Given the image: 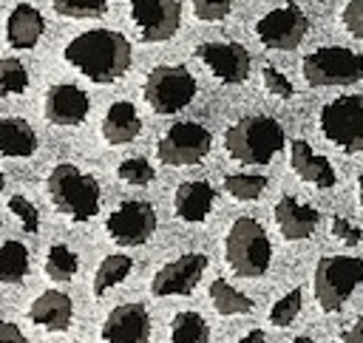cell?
I'll list each match as a JSON object with an SVG mask.
<instances>
[{"mask_svg": "<svg viewBox=\"0 0 363 343\" xmlns=\"http://www.w3.org/2000/svg\"><path fill=\"white\" fill-rule=\"evenodd\" d=\"M284 145L286 133L281 122L264 113L241 116L224 130V147L241 164H267L275 153L284 150Z\"/></svg>", "mask_w": 363, "mask_h": 343, "instance_id": "cell-2", "label": "cell"}, {"mask_svg": "<svg viewBox=\"0 0 363 343\" xmlns=\"http://www.w3.org/2000/svg\"><path fill=\"white\" fill-rule=\"evenodd\" d=\"M45 119L51 125H60V128H74V125H82L88 111H91V99L82 88L71 85V82H60V85H51L48 94H45Z\"/></svg>", "mask_w": 363, "mask_h": 343, "instance_id": "cell-16", "label": "cell"}, {"mask_svg": "<svg viewBox=\"0 0 363 343\" xmlns=\"http://www.w3.org/2000/svg\"><path fill=\"white\" fill-rule=\"evenodd\" d=\"M71 317H74V303L60 289L40 292L28 306V320L48 332H65L71 326Z\"/></svg>", "mask_w": 363, "mask_h": 343, "instance_id": "cell-19", "label": "cell"}, {"mask_svg": "<svg viewBox=\"0 0 363 343\" xmlns=\"http://www.w3.org/2000/svg\"><path fill=\"white\" fill-rule=\"evenodd\" d=\"M51 6L60 17L71 20H94L108 11V0H51Z\"/></svg>", "mask_w": 363, "mask_h": 343, "instance_id": "cell-31", "label": "cell"}, {"mask_svg": "<svg viewBox=\"0 0 363 343\" xmlns=\"http://www.w3.org/2000/svg\"><path fill=\"white\" fill-rule=\"evenodd\" d=\"M238 343H267V334H264L261 329H252V332H247Z\"/></svg>", "mask_w": 363, "mask_h": 343, "instance_id": "cell-41", "label": "cell"}, {"mask_svg": "<svg viewBox=\"0 0 363 343\" xmlns=\"http://www.w3.org/2000/svg\"><path fill=\"white\" fill-rule=\"evenodd\" d=\"M0 343H26V334L20 332L17 323H11V320H0Z\"/></svg>", "mask_w": 363, "mask_h": 343, "instance_id": "cell-39", "label": "cell"}, {"mask_svg": "<svg viewBox=\"0 0 363 343\" xmlns=\"http://www.w3.org/2000/svg\"><path fill=\"white\" fill-rule=\"evenodd\" d=\"M196 57L210 68V74L227 85H241L250 77V51L241 43H201Z\"/></svg>", "mask_w": 363, "mask_h": 343, "instance_id": "cell-14", "label": "cell"}, {"mask_svg": "<svg viewBox=\"0 0 363 343\" xmlns=\"http://www.w3.org/2000/svg\"><path fill=\"white\" fill-rule=\"evenodd\" d=\"M207 255L204 252H184L173 261H167L164 266H159V272L150 281V292L156 298H170V295H190L204 269H207Z\"/></svg>", "mask_w": 363, "mask_h": 343, "instance_id": "cell-13", "label": "cell"}, {"mask_svg": "<svg viewBox=\"0 0 363 343\" xmlns=\"http://www.w3.org/2000/svg\"><path fill=\"white\" fill-rule=\"evenodd\" d=\"M130 20L145 43H164L182 26L179 0H130Z\"/></svg>", "mask_w": 363, "mask_h": 343, "instance_id": "cell-12", "label": "cell"}, {"mask_svg": "<svg viewBox=\"0 0 363 343\" xmlns=\"http://www.w3.org/2000/svg\"><path fill=\"white\" fill-rule=\"evenodd\" d=\"M301 74L312 88H343L363 79V54L343 45H323L303 57Z\"/></svg>", "mask_w": 363, "mask_h": 343, "instance_id": "cell-6", "label": "cell"}, {"mask_svg": "<svg viewBox=\"0 0 363 343\" xmlns=\"http://www.w3.org/2000/svg\"><path fill=\"white\" fill-rule=\"evenodd\" d=\"M65 62L74 65L82 77L96 85H111L122 79L130 68L133 51L122 31L113 28H88L65 43Z\"/></svg>", "mask_w": 363, "mask_h": 343, "instance_id": "cell-1", "label": "cell"}, {"mask_svg": "<svg viewBox=\"0 0 363 343\" xmlns=\"http://www.w3.org/2000/svg\"><path fill=\"white\" fill-rule=\"evenodd\" d=\"M28 88V71L17 57H0V96L23 94Z\"/></svg>", "mask_w": 363, "mask_h": 343, "instance_id": "cell-30", "label": "cell"}, {"mask_svg": "<svg viewBox=\"0 0 363 343\" xmlns=\"http://www.w3.org/2000/svg\"><path fill=\"white\" fill-rule=\"evenodd\" d=\"M292 343H315V340H312V337H309V334H301V337H295V340H292Z\"/></svg>", "mask_w": 363, "mask_h": 343, "instance_id": "cell-43", "label": "cell"}, {"mask_svg": "<svg viewBox=\"0 0 363 343\" xmlns=\"http://www.w3.org/2000/svg\"><path fill=\"white\" fill-rule=\"evenodd\" d=\"M28 275V247L20 241L0 244V283H20Z\"/></svg>", "mask_w": 363, "mask_h": 343, "instance_id": "cell-26", "label": "cell"}, {"mask_svg": "<svg viewBox=\"0 0 363 343\" xmlns=\"http://www.w3.org/2000/svg\"><path fill=\"white\" fill-rule=\"evenodd\" d=\"M102 343H150V315L145 303H119L102 323Z\"/></svg>", "mask_w": 363, "mask_h": 343, "instance_id": "cell-15", "label": "cell"}, {"mask_svg": "<svg viewBox=\"0 0 363 343\" xmlns=\"http://www.w3.org/2000/svg\"><path fill=\"white\" fill-rule=\"evenodd\" d=\"M233 0H193V14L204 23H218L230 14Z\"/></svg>", "mask_w": 363, "mask_h": 343, "instance_id": "cell-35", "label": "cell"}, {"mask_svg": "<svg viewBox=\"0 0 363 343\" xmlns=\"http://www.w3.org/2000/svg\"><path fill=\"white\" fill-rule=\"evenodd\" d=\"M9 210L20 218V224H23L26 232H37L40 230V213H37V207L26 196H11L9 198Z\"/></svg>", "mask_w": 363, "mask_h": 343, "instance_id": "cell-34", "label": "cell"}, {"mask_svg": "<svg viewBox=\"0 0 363 343\" xmlns=\"http://www.w3.org/2000/svg\"><path fill=\"white\" fill-rule=\"evenodd\" d=\"M340 340H343V343H363V315H360L349 329L340 332Z\"/></svg>", "mask_w": 363, "mask_h": 343, "instance_id": "cell-40", "label": "cell"}, {"mask_svg": "<svg viewBox=\"0 0 363 343\" xmlns=\"http://www.w3.org/2000/svg\"><path fill=\"white\" fill-rule=\"evenodd\" d=\"M320 221V213L303 201H298L295 196H281L275 204V224L281 230V235L286 241H303L315 232Z\"/></svg>", "mask_w": 363, "mask_h": 343, "instance_id": "cell-17", "label": "cell"}, {"mask_svg": "<svg viewBox=\"0 0 363 343\" xmlns=\"http://www.w3.org/2000/svg\"><path fill=\"white\" fill-rule=\"evenodd\" d=\"M224 190L238 201H255L267 190V176H258V173H227L224 176Z\"/></svg>", "mask_w": 363, "mask_h": 343, "instance_id": "cell-28", "label": "cell"}, {"mask_svg": "<svg viewBox=\"0 0 363 343\" xmlns=\"http://www.w3.org/2000/svg\"><path fill=\"white\" fill-rule=\"evenodd\" d=\"M156 210L147 201H122L105 221V230L111 235V241H116L119 247H142L153 238L156 232Z\"/></svg>", "mask_w": 363, "mask_h": 343, "instance_id": "cell-11", "label": "cell"}, {"mask_svg": "<svg viewBox=\"0 0 363 343\" xmlns=\"http://www.w3.org/2000/svg\"><path fill=\"white\" fill-rule=\"evenodd\" d=\"M224 258L235 275L261 278L269 269V258H272V244L267 230L250 215L235 218L224 238Z\"/></svg>", "mask_w": 363, "mask_h": 343, "instance_id": "cell-4", "label": "cell"}, {"mask_svg": "<svg viewBox=\"0 0 363 343\" xmlns=\"http://www.w3.org/2000/svg\"><path fill=\"white\" fill-rule=\"evenodd\" d=\"M309 34V17L301 6L286 3L278 9H269L264 17H258L255 23V37L264 48L272 51H292L303 43V37Z\"/></svg>", "mask_w": 363, "mask_h": 343, "instance_id": "cell-10", "label": "cell"}, {"mask_svg": "<svg viewBox=\"0 0 363 343\" xmlns=\"http://www.w3.org/2000/svg\"><path fill=\"white\" fill-rule=\"evenodd\" d=\"M45 31L43 11L31 3H17L6 20V40L11 48H34Z\"/></svg>", "mask_w": 363, "mask_h": 343, "instance_id": "cell-21", "label": "cell"}, {"mask_svg": "<svg viewBox=\"0 0 363 343\" xmlns=\"http://www.w3.org/2000/svg\"><path fill=\"white\" fill-rule=\"evenodd\" d=\"M363 283V258L323 255L315 266V300L323 312H340L349 295Z\"/></svg>", "mask_w": 363, "mask_h": 343, "instance_id": "cell-5", "label": "cell"}, {"mask_svg": "<svg viewBox=\"0 0 363 343\" xmlns=\"http://www.w3.org/2000/svg\"><path fill=\"white\" fill-rule=\"evenodd\" d=\"M196 77L184 65H156L145 77V102L156 113H179L196 96Z\"/></svg>", "mask_w": 363, "mask_h": 343, "instance_id": "cell-8", "label": "cell"}, {"mask_svg": "<svg viewBox=\"0 0 363 343\" xmlns=\"http://www.w3.org/2000/svg\"><path fill=\"white\" fill-rule=\"evenodd\" d=\"M261 79H264V88L272 94V96H278V99H289L292 94H295V88H292V82L275 68V65H264V71H261Z\"/></svg>", "mask_w": 363, "mask_h": 343, "instance_id": "cell-36", "label": "cell"}, {"mask_svg": "<svg viewBox=\"0 0 363 343\" xmlns=\"http://www.w3.org/2000/svg\"><path fill=\"white\" fill-rule=\"evenodd\" d=\"M116 176H119L125 184L145 187V184L153 181L156 170H153V164H150L147 159H142V156H130V159H125V162L116 167Z\"/></svg>", "mask_w": 363, "mask_h": 343, "instance_id": "cell-33", "label": "cell"}, {"mask_svg": "<svg viewBox=\"0 0 363 343\" xmlns=\"http://www.w3.org/2000/svg\"><path fill=\"white\" fill-rule=\"evenodd\" d=\"M139 130H142V119L136 113V105L128 99L113 102L102 116V139L108 145H128L139 136Z\"/></svg>", "mask_w": 363, "mask_h": 343, "instance_id": "cell-22", "label": "cell"}, {"mask_svg": "<svg viewBox=\"0 0 363 343\" xmlns=\"http://www.w3.org/2000/svg\"><path fill=\"white\" fill-rule=\"evenodd\" d=\"M170 343H210V326L199 312H179L170 323Z\"/></svg>", "mask_w": 363, "mask_h": 343, "instance_id": "cell-27", "label": "cell"}, {"mask_svg": "<svg viewBox=\"0 0 363 343\" xmlns=\"http://www.w3.org/2000/svg\"><path fill=\"white\" fill-rule=\"evenodd\" d=\"M210 303L218 315H244L252 309V298H247L241 289H235L224 278H216L210 283Z\"/></svg>", "mask_w": 363, "mask_h": 343, "instance_id": "cell-25", "label": "cell"}, {"mask_svg": "<svg viewBox=\"0 0 363 343\" xmlns=\"http://www.w3.org/2000/svg\"><path fill=\"white\" fill-rule=\"evenodd\" d=\"M45 187H48V198L57 207V213L68 215L71 221H88L99 213L102 193H99L96 179L68 162H60L51 167Z\"/></svg>", "mask_w": 363, "mask_h": 343, "instance_id": "cell-3", "label": "cell"}, {"mask_svg": "<svg viewBox=\"0 0 363 343\" xmlns=\"http://www.w3.org/2000/svg\"><path fill=\"white\" fill-rule=\"evenodd\" d=\"M340 23L354 40L363 43V0H346V6L340 11Z\"/></svg>", "mask_w": 363, "mask_h": 343, "instance_id": "cell-37", "label": "cell"}, {"mask_svg": "<svg viewBox=\"0 0 363 343\" xmlns=\"http://www.w3.org/2000/svg\"><path fill=\"white\" fill-rule=\"evenodd\" d=\"M213 201H216V187L204 179L199 181H182L173 193V210L182 221L187 224H199L210 215L213 210Z\"/></svg>", "mask_w": 363, "mask_h": 343, "instance_id": "cell-20", "label": "cell"}, {"mask_svg": "<svg viewBox=\"0 0 363 343\" xmlns=\"http://www.w3.org/2000/svg\"><path fill=\"white\" fill-rule=\"evenodd\" d=\"M37 150L34 128L20 116H0V156L26 159Z\"/></svg>", "mask_w": 363, "mask_h": 343, "instance_id": "cell-23", "label": "cell"}, {"mask_svg": "<svg viewBox=\"0 0 363 343\" xmlns=\"http://www.w3.org/2000/svg\"><path fill=\"white\" fill-rule=\"evenodd\" d=\"M357 198H360V207H363V173L357 176Z\"/></svg>", "mask_w": 363, "mask_h": 343, "instance_id": "cell-42", "label": "cell"}, {"mask_svg": "<svg viewBox=\"0 0 363 343\" xmlns=\"http://www.w3.org/2000/svg\"><path fill=\"white\" fill-rule=\"evenodd\" d=\"M79 269V258L77 252H71L65 244H54L45 255V275L51 281H71Z\"/></svg>", "mask_w": 363, "mask_h": 343, "instance_id": "cell-29", "label": "cell"}, {"mask_svg": "<svg viewBox=\"0 0 363 343\" xmlns=\"http://www.w3.org/2000/svg\"><path fill=\"white\" fill-rule=\"evenodd\" d=\"M318 128L343 153H363V94H346L320 108Z\"/></svg>", "mask_w": 363, "mask_h": 343, "instance_id": "cell-7", "label": "cell"}, {"mask_svg": "<svg viewBox=\"0 0 363 343\" xmlns=\"http://www.w3.org/2000/svg\"><path fill=\"white\" fill-rule=\"evenodd\" d=\"M213 147V136L199 122H173L156 142V156L167 167L199 164Z\"/></svg>", "mask_w": 363, "mask_h": 343, "instance_id": "cell-9", "label": "cell"}, {"mask_svg": "<svg viewBox=\"0 0 363 343\" xmlns=\"http://www.w3.org/2000/svg\"><path fill=\"white\" fill-rule=\"evenodd\" d=\"M3 187H6V179H3V173H0V190H3Z\"/></svg>", "mask_w": 363, "mask_h": 343, "instance_id": "cell-44", "label": "cell"}, {"mask_svg": "<svg viewBox=\"0 0 363 343\" xmlns=\"http://www.w3.org/2000/svg\"><path fill=\"white\" fill-rule=\"evenodd\" d=\"M133 269V261L130 255L125 252H113V255H105L94 272V295H105L108 289H113L116 283H122Z\"/></svg>", "mask_w": 363, "mask_h": 343, "instance_id": "cell-24", "label": "cell"}, {"mask_svg": "<svg viewBox=\"0 0 363 343\" xmlns=\"http://www.w3.org/2000/svg\"><path fill=\"white\" fill-rule=\"evenodd\" d=\"M289 164H292V170H295L303 181H309V184H315V187H320V190L335 187V181H337L332 162H329L326 156L315 153L306 139H292V142H289Z\"/></svg>", "mask_w": 363, "mask_h": 343, "instance_id": "cell-18", "label": "cell"}, {"mask_svg": "<svg viewBox=\"0 0 363 343\" xmlns=\"http://www.w3.org/2000/svg\"><path fill=\"white\" fill-rule=\"evenodd\" d=\"M301 306H303V292L295 286V289H289L286 295H281V298L272 303V309H269V323L278 326V329L289 326V323L301 315Z\"/></svg>", "mask_w": 363, "mask_h": 343, "instance_id": "cell-32", "label": "cell"}, {"mask_svg": "<svg viewBox=\"0 0 363 343\" xmlns=\"http://www.w3.org/2000/svg\"><path fill=\"white\" fill-rule=\"evenodd\" d=\"M332 235H335L337 241H343L346 247H354V244H360V238H363V232H360L352 221H346L343 215H335V218H332Z\"/></svg>", "mask_w": 363, "mask_h": 343, "instance_id": "cell-38", "label": "cell"}]
</instances>
